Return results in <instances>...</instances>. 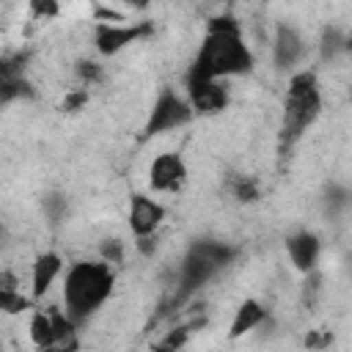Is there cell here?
Masks as SVG:
<instances>
[{"mask_svg": "<svg viewBox=\"0 0 352 352\" xmlns=\"http://www.w3.org/2000/svg\"><path fill=\"white\" fill-rule=\"evenodd\" d=\"M256 66V55L242 38L239 19L228 11L209 16L206 36L187 69V82H206V80H226L250 74Z\"/></svg>", "mask_w": 352, "mask_h": 352, "instance_id": "1", "label": "cell"}, {"mask_svg": "<svg viewBox=\"0 0 352 352\" xmlns=\"http://www.w3.org/2000/svg\"><path fill=\"white\" fill-rule=\"evenodd\" d=\"M113 286H116V272L102 258L99 261H74L66 270L63 289H60L63 311L80 327L110 300Z\"/></svg>", "mask_w": 352, "mask_h": 352, "instance_id": "2", "label": "cell"}, {"mask_svg": "<svg viewBox=\"0 0 352 352\" xmlns=\"http://www.w3.org/2000/svg\"><path fill=\"white\" fill-rule=\"evenodd\" d=\"M322 116V85L314 69H300L289 74V88L283 96V113H280V151H292L302 135L319 121Z\"/></svg>", "mask_w": 352, "mask_h": 352, "instance_id": "3", "label": "cell"}, {"mask_svg": "<svg viewBox=\"0 0 352 352\" xmlns=\"http://www.w3.org/2000/svg\"><path fill=\"white\" fill-rule=\"evenodd\" d=\"M239 256V248L214 236H201L192 239L182 267H179V300L195 294L204 283H209L220 270H226L228 264H234V258Z\"/></svg>", "mask_w": 352, "mask_h": 352, "instance_id": "4", "label": "cell"}, {"mask_svg": "<svg viewBox=\"0 0 352 352\" xmlns=\"http://www.w3.org/2000/svg\"><path fill=\"white\" fill-rule=\"evenodd\" d=\"M192 118H195V113H192L187 96H182L170 85H165L157 94V99H154V104L148 110V118L143 124V138H154V135H165V132L182 129Z\"/></svg>", "mask_w": 352, "mask_h": 352, "instance_id": "5", "label": "cell"}, {"mask_svg": "<svg viewBox=\"0 0 352 352\" xmlns=\"http://www.w3.org/2000/svg\"><path fill=\"white\" fill-rule=\"evenodd\" d=\"M187 162L179 151H162L148 165V190L154 192H182L187 184Z\"/></svg>", "mask_w": 352, "mask_h": 352, "instance_id": "6", "label": "cell"}, {"mask_svg": "<svg viewBox=\"0 0 352 352\" xmlns=\"http://www.w3.org/2000/svg\"><path fill=\"white\" fill-rule=\"evenodd\" d=\"M154 33L151 22H132V25H94V44L99 55H118L138 38Z\"/></svg>", "mask_w": 352, "mask_h": 352, "instance_id": "7", "label": "cell"}, {"mask_svg": "<svg viewBox=\"0 0 352 352\" xmlns=\"http://www.w3.org/2000/svg\"><path fill=\"white\" fill-rule=\"evenodd\" d=\"M305 52H308V47H305L302 33L289 22H278L275 36H272V63H275V69L294 74V66L305 58Z\"/></svg>", "mask_w": 352, "mask_h": 352, "instance_id": "8", "label": "cell"}, {"mask_svg": "<svg viewBox=\"0 0 352 352\" xmlns=\"http://www.w3.org/2000/svg\"><path fill=\"white\" fill-rule=\"evenodd\" d=\"M187 102L198 118L220 116L231 104V94L226 82L220 80H206V82H187Z\"/></svg>", "mask_w": 352, "mask_h": 352, "instance_id": "9", "label": "cell"}, {"mask_svg": "<svg viewBox=\"0 0 352 352\" xmlns=\"http://www.w3.org/2000/svg\"><path fill=\"white\" fill-rule=\"evenodd\" d=\"M126 220H129V228H132V234L138 239L157 236V228L165 220V206L157 198H148L143 192H135L129 198V214H126Z\"/></svg>", "mask_w": 352, "mask_h": 352, "instance_id": "10", "label": "cell"}, {"mask_svg": "<svg viewBox=\"0 0 352 352\" xmlns=\"http://www.w3.org/2000/svg\"><path fill=\"white\" fill-rule=\"evenodd\" d=\"M283 245H286V256L294 264V270H300L302 275H308L311 270H316L319 256H322V239H319V234L302 228V231L289 234L283 239Z\"/></svg>", "mask_w": 352, "mask_h": 352, "instance_id": "11", "label": "cell"}, {"mask_svg": "<svg viewBox=\"0 0 352 352\" xmlns=\"http://www.w3.org/2000/svg\"><path fill=\"white\" fill-rule=\"evenodd\" d=\"M60 272H63V258L55 250L38 253L33 258V267H30V297L41 300L50 292V286L58 280Z\"/></svg>", "mask_w": 352, "mask_h": 352, "instance_id": "12", "label": "cell"}, {"mask_svg": "<svg viewBox=\"0 0 352 352\" xmlns=\"http://www.w3.org/2000/svg\"><path fill=\"white\" fill-rule=\"evenodd\" d=\"M264 322H270L267 305L258 302V300H253V297H248V300H242V302L236 305V311H234V319H231V324H228V338H231V341H234V338H242V336L258 330Z\"/></svg>", "mask_w": 352, "mask_h": 352, "instance_id": "13", "label": "cell"}, {"mask_svg": "<svg viewBox=\"0 0 352 352\" xmlns=\"http://www.w3.org/2000/svg\"><path fill=\"white\" fill-rule=\"evenodd\" d=\"M316 50H319V58H322L324 63L336 60L338 55L346 52V33H344L338 25H324L322 33H319Z\"/></svg>", "mask_w": 352, "mask_h": 352, "instance_id": "14", "label": "cell"}, {"mask_svg": "<svg viewBox=\"0 0 352 352\" xmlns=\"http://www.w3.org/2000/svg\"><path fill=\"white\" fill-rule=\"evenodd\" d=\"M322 206H324V214L330 217H338L341 212H346L352 206V190L346 184H338V182H330L322 192Z\"/></svg>", "mask_w": 352, "mask_h": 352, "instance_id": "15", "label": "cell"}, {"mask_svg": "<svg viewBox=\"0 0 352 352\" xmlns=\"http://www.w3.org/2000/svg\"><path fill=\"white\" fill-rule=\"evenodd\" d=\"M228 190H231L234 201H239V204H256V201L261 198L258 179H253V176H248V173H231Z\"/></svg>", "mask_w": 352, "mask_h": 352, "instance_id": "16", "label": "cell"}, {"mask_svg": "<svg viewBox=\"0 0 352 352\" xmlns=\"http://www.w3.org/2000/svg\"><path fill=\"white\" fill-rule=\"evenodd\" d=\"M30 341L36 349H44L50 344H55V324H52V314L50 311H36L30 319Z\"/></svg>", "mask_w": 352, "mask_h": 352, "instance_id": "17", "label": "cell"}, {"mask_svg": "<svg viewBox=\"0 0 352 352\" xmlns=\"http://www.w3.org/2000/svg\"><path fill=\"white\" fill-rule=\"evenodd\" d=\"M28 63H30V50H16L6 52L0 58V80H14V77H28Z\"/></svg>", "mask_w": 352, "mask_h": 352, "instance_id": "18", "label": "cell"}, {"mask_svg": "<svg viewBox=\"0 0 352 352\" xmlns=\"http://www.w3.org/2000/svg\"><path fill=\"white\" fill-rule=\"evenodd\" d=\"M14 99H36V88L28 77H14V80H0V102L11 104Z\"/></svg>", "mask_w": 352, "mask_h": 352, "instance_id": "19", "label": "cell"}, {"mask_svg": "<svg viewBox=\"0 0 352 352\" xmlns=\"http://www.w3.org/2000/svg\"><path fill=\"white\" fill-rule=\"evenodd\" d=\"M41 209H44V214H47V220L52 223V226H58V223H63L66 217H69V198L63 195V192H47L44 198H41Z\"/></svg>", "mask_w": 352, "mask_h": 352, "instance_id": "20", "label": "cell"}, {"mask_svg": "<svg viewBox=\"0 0 352 352\" xmlns=\"http://www.w3.org/2000/svg\"><path fill=\"white\" fill-rule=\"evenodd\" d=\"M74 74H77V80H80L85 88H91V85L102 82V77H104V69H102V63H99V60H91V58H80V60L74 63Z\"/></svg>", "mask_w": 352, "mask_h": 352, "instance_id": "21", "label": "cell"}, {"mask_svg": "<svg viewBox=\"0 0 352 352\" xmlns=\"http://www.w3.org/2000/svg\"><path fill=\"white\" fill-rule=\"evenodd\" d=\"M322 272L319 270H311L308 275H305V280H302V292H300V300H302V305L308 308V311H314L316 308V302H319V294H322Z\"/></svg>", "mask_w": 352, "mask_h": 352, "instance_id": "22", "label": "cell"}, {"mask_svg": "<svg viewBox=\"0 0 352 352\" xmlns=\"http://www.w3.org/2000/svg\"><path fill=\"white\" fill-rule=\"evenodd\" d=\"M33 305V297H25L19 289H0V311L3 314H22Z\"/></svg>", "mask_w": 352, "mask_h": 352, "instance_id": "23", "label": "cell"}, {"mask_svg": "<svg viewBox=\"0 0 352 352\" xmlns=\"http://www.w3.org/2000/svg\"><path fill=\"white\" fill-rule=\"evenodd\" d=\"M124 253H126V245L118 239V236H104L99 242V258L110 267H118L124 261Z\"/></svg>", "mask_w": 352, "mask_h": 352, "instance_id": "24", "label": "cell"}, {"mask_svg": "<svg viewBox=\"0 0 352 352\" xmlns=\"http://www.w3.org/2000/svg\"><path fill=\"white\" fill-rule=\"evenodd\" d=\"M190 330H192V324H182V327H173L157 346H154V352H179L184 344H187V338H190Z\"/></svg>", "mask_w": 352, "mask_h": 352, "instance_id": "25", "label": "cell"}, {"mask_svg": "<svg viewBox=\"0 0 352 352\" xmlns=\"http://www.w3.org/2000/svg\"><path fill=\"white\" fill-rule=\"evenodd\" d=\"M94 22H96V25H126V14H124V11H116V8H110V6L96 3V6H94Z\"/></svg>", "mask_w": 352, "mask_h": 352, "instance_id": "26", "label": "cell"}, {"mask_svg": "<svg viewBox=\"0 0 352 352\" xmlns=\"http://www.w3.org/2000/svg\"><path fill=\"white\" fill-rule=\"evenodd\" d=\"M88 99H91L88 88H72V91L63 96L60 110H63V113H77V110H82V107L88 104Z\"/></svg>", "mask_w": 352, "mask_h": 352, "instance_id": "27", "label": "cell"}, {"mask_svg": "<svg viewBox=\"0 0 352 352\" xmlns=\"http://www.w3.org/2000/svg\"><path fill=\"white\" fill-rule=\"evenodd\" d=\"M330 344H333V333H327V330H311L305 336V349H311V352H324Z\"/></svg>", "mask_w": 352, "mask_h": 352, "instance_id": "28", "label": "cell"}, {"mask_svg": "<svg viewBox=\"0 0 352 352\" xmlns=\"http://www.w3.org/2000/svg\"><path fill=\"white\" fill-rule=\"evenodd\" d=\"M30 14L38 16V19H52L60 14V6L55 0H33L30 3Z\"/></svg>", "mask_w": 352, "mask_h": 352, "instance_id": "29", "label": "cell"}, {"mask_svg": "<svg viewBox=\"0 0 352 352\" xmlns=\"http://www.w3.org/2000/svg\"><path fill=\"white\" fill-rule=\"evenodd\" d=\"M80 349V338H66V341H55L44 349H36V352H77Z\"/></svg>", "mask_w": 352, "mask_h": 352, "instance_id": "30", "label": "cell"}, {"mask_svg": "<svg viewBox=\"0 0 352 352\" xmlns=\"http://www.w3.org/2000/svg\"><path fill=\"white\" fill-rule=\"evenodd\" d=\"M135 245H138V250H140L143 256H154V250H157V236H143V239H138Z\"/></svg>", "mask_w": 352, "mask_h": 352, "instance_id": "31", "label": "cell"}, {"mask_svg": "<svg viewBox=\"0 0 352 352\" xmlns=\"http://www.w3.org/2000/svg\"><path fill=\"white\" fill-rule=\"evenodd\" d=\"M16 286H19L16 275H14L11 270H3V272H0V289H16Z\"/></svg>", "mask_w": 352, "mask_h": 352, "instance_id": "32", "label": "cell"}]
</instances>
